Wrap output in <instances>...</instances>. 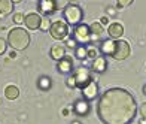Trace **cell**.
Here are the masks:
<instances>
[{
    "mask_svg": "<svg viewBox=\"0 0 146 124\" xmlns=\"http://www.w3.org/2000/svg\"><path fill=\"white\" fill-rule=\"evenodd\" d=\"M97 115L103 124H130L136 117V100L124 88H110L97 103Z\"/></svg>",
    "mask_w": 146,
    "mask_h": 124,
    "instance_id": "cell-1",
    "label": "cell"
},
{
    "mask_svg": "<svg viewBox=\"0 0 146 124\" xmlns=\"http://www.w3.org/2000/svg\"><path fill=\"white\" fill-rule=\"evenodd\" d=\"M8 43L14 49H17V51L25 49V48L29 47V43H30V35L27 33V30H24L21 27H17V29L9 31V35H8Z\"/></svg>",
    "mask_w": 146,
    "mask_h": 124,
    "instance_id": "cell-2",
    "label": "cell"
},
{
    "mask_svg": "<svg viewBox=\"0 0 146 124\" xmlns=\"http://www.w3.org/2000/svg\"><path fill=\"white\" fill-rule=\"evenodd\" d=\"M63 15H64V18H66V21H67L69 24H78L79 25V23L82 21V17H84V14H82V9L79 8L78 5H67L64 8V11H63Z\"/></svg>",
    "mask_w": 146,
    "mask_h": 124,
    "instance_id": "cell-3",
    "label": "cell"
},
{
    "mask_svg": "<svg viewBox=\"0 0 146 124\" xmlns=\"http://www.w3.org/2000/svg\"><path fill=\"white\" fill-rule=\"evenodd\" d=\"M49 33H51V36L54 39H57V41H60V39H66L67 35H69V27H67V24H66L64 21L58 19V21H54L51 24Z\"/></svg>",
    "mask_w": 146,
    "mask_h": 124,
    "instance_id": "cell-4",
    "label": "cell"
},
{
    "mask_svg": "<svg viewBox=\"0 0 146 124\" xmlns=\"http://www.w3.org/2000/svg\"><path fill=\"white\" fill-rule=\"evenodd\" d=\"M130 55V45L125 41H115L113 43V53L110 57H113L115 60H125Z\"/></svg>",
    "mask_w": 146,
    "mask_h": 124,
    "instance_id": "cell-5",
    "label": "cell"
},
{
    "mask_svg": "<svg viewBox=\"0 0 146 124\" xmlns=\"http://www.w3.org/2000/svg\"><path fill=\"white\" fill-rule=\"evenodd\" d=\"M73 39L76 41V43H87L91 41V30L88 25L79 24L73 30Z\"/></svg>",
    "mask_w": 146,
    "mask_h": 124,
    "instance_id": "cell-6",
    "label": "cell"
},
{
    "mask_svg": "<svg viewBox=\"0 0 146 124\" xmlns=\"http://www.w3.org/2000/svg\"><path fill=\"white\" fill-rule=\"evenodd\" d=\"M73 78L76 81V87L85 88L91 82V76H90V70L87 67H78L73 72Z\"/></svg>",
    "mask_w": 146,
    "mask_h": 124,
    "instance_id": "cell-7",
    "label": "cell"
},
{
    "mask_svg": "<svg viewBox=\"0 0 146 124\" xmlns=\"http://www.w3.org/2000/svg\"><path fill=\"white\" fill-rule=\"evenodd\" d=\"M24 24L27 25V29H30V30H37L42 25V18L39 14L33 12V14H29L24 18Z\"/></svg>",
    "mask_w": 146,
    "mask_h": 124,
    "instance_id": "cell-8",
    "label": "cell"
},
{
    "mask_svg": "<svg viewBox=\"0 0 146 124\" xmlns=\"http://www.w3.org/2000/svg\"><path fill=\"white\" fill-rule=\"evenodd\" d=\"M37 8L43 14H51V12H54L57 9V2L55 0H40L37 3Z\"/></svg>",
    "mask_w": 146,
    "mask_h": 124,
    "instance_id": "cell-9",
    "label": "cell"
},
{
    "mask_svg": "<svg viewBox=\"0 0 146 124\" xmlns=\"http://www.w3.org/2000/svg\"><path fill=\"white\" fill-rule=\"evenodd\" d=\"M108 33L112 39H115V41H118V37H121L124 35V27H122V24H119V23H113V24H110L109 25V29H108Z\"/></svg>",
    "mask_w": 146,
    "mask_h": 124,
    "instance_id": "cell-10",
    "label": "cell"
},
{
    "mask_svg": "<svg viewBox=\"0 0 146 124\" xmlns=\"http://www.w3.org/2000/svg\"><path fill=\"white\" fill-rule=\"evenodd\" d=\"M72 66H73V60H72V57H69V55L63 57L61 60L58 61V64H57V67H58V70L61 72V73H69V72L72 70Z\"/></svg>",
    "mask_w": 146,
    "mask_h": 124,
    "instance_id": "cell-11",
    "label": "cell"
},
{
    "mask_svg": "<svg viewBox=\"0 0 146 124\" xmlns=\"http://www.w3.org/2000/svg\"><path fill=\"white\" fill-rule=\"evenodd\" d=\"M82 94L87 100H92L97 96V84L94 81H91L85 88H82Z\"/></svg>",
    "mask_w": 146,
    "mask_h": 124,
    "instance_id": "cell-12",
    "label": "cell"
},
{
    "mask_svg": "<svg viewBox=\"0 0 146 124\" xmlns=\"http://www.w3.org/2000/svg\"><path fill=\"white\" fill-rule=\"evenodd\" d=\"M91 67L94 69L96 72H98V73H102V72H104L106 67H108V61H106L104 57H97V58H94Z\"/></svg>",
    "mask_w": 146,
    "mask_h": 124,
    "instance_id": "cell-13",
    "label": "cell"
},
{
    "mask_svg": "<svg viewBox=\"0 0 146 124\" xmlns=\"http://www.w3.org/2000/svg\"><path fill=\"white\" fill-rule=\"evenodd\" d=\"M51 57L54 58V60H61L63 57H66V49L63 45H54V47L51 48Z\"/></svg>",
    "mask_w": 146,
    "mask_h": 124,
    "instance_id": "cell-14",
    "label": "cell"
},
{
    "mask_svg": "<svg viewBox=\"0 0 146 124\" xmlns=\"http://www.w3.org/2000/svg\"><path fill=\"white\" fill-rule=\"evenodd\" d=\"M14 9V2L12 0H0V17L8 15Z\"/></svg>",
    "mask_w": 146,
    "mask_h": 124,
    "instance_id": "cell-15",
    "label": "cell"
},
{
    "mask_svg": "<svg viewBox=\"0 0 146 124\" xmlns=\"http://www.w3.org/2000/svg\"><path fill=\"white\" fill-rule=\"evenodd\" d=\"M88 111H90V105L87 100H79L75 103V112L78 115H85L88 114Z\"/></svg>",
    "mask_w": 146,
    "mask_h": 124,
    "instance_id": "cell-16",
    "label": "cell"
},
{
    "mask_svg": "<svg viewBox=\"0 0 146 124\" xmlns=\"http://www.w3.org/2000/svg\"><path fill=\"white\" fill-rule=\"evenodd\" d=\"M5 96H6V99H9V100H15L19 96V90L15 85H8L5 88Z\"/></svg>",
    "mask_w": 146,
    "mask_h": 124,
    "instance_id": "cell-17",
    "label": "cell"
},
{
    "mask_svg": "<svg viewBox=\"0 0 146 124\" xmlns=\"http://www.w3.org/2000/svg\"><path fill=\"white\" fill-rule=\"evenodd\" d=\"M113 43H115V41H104L103 43H102V51L104 54H108V55H112V53H113Z\"/></svg>",
    "mask_w": 146,
    "mask_h": 124,
    "instance_id": "cell-18",
    "label": "cell"
},
{
    "mask_svg": "<svg viewBox=\"0 0 146 124\" xmlns=\"http://www.w3.org/2000/svg\"><path fill=\"white\" fill-rule=\"evenodd\" d=\"M90 30H91V35H92V36L100 37V35L103 33V25L98 24V23H92V24L90 25Z\"/></svg>",
    "mask_w": 146,
    "mask_h": 124,
    "instance_id": "cell-19",
    "label": "cell"
},
{
    "mask_svg": "<svg viewBox=\"0 0 146 124\" xmlns=\"http://www.w3.org/2000/svg\"><path fill=\"white\" fill-rule=\"evenodd\" d=\"M87 54H88V49H87V47H78L76 48V57L78 58H81V60H84L85 57H87Z\"/></svg>",
    "mask_w": 146,
    "mask_h": 124,
    "instance_id": "cell-20",
    "label": "cell"
},
{
    "mask_svg": "<svg viewBox=\"0 0 146 124\" xmlns=\"http://www.w3.org/2000/svg\"><path fill=\"white\" fill-rule=\"evenodd\" d=\"M39 87H40L42 90H48L51 87V79H49V78H46V76L40 78V79H39Z\"/></svg>",
    "mask_w": 146,
    "mask_h": 124,
    "instance_id": "cell-21",
    "label": "cell"
},
{
    "mask_svg": "<svg viewBox=\"0 0 146 124\" xmlns=\"http://www.w3.org/2000/svg\"><path fill=\"white\" fill-rule=\"evenodd\" d=\"M24 15L23 14H15L14 15V18H12V21H14V23H17V24H21V23H24Z\"/></svg>",
    "mask_w": 146,
    "mask_h": 124,
    "instance_id": "cell-22",
    "label": "cell"
},
{
    "mask_svg": "<svg viewBox=\"0 0 146 124\" xmlns=\"http://www.w3.org/2000/svg\"><path fill=\"white\" fill-rule=\"evenodd\" d=\"M51 27V21L48 18H43L42 19V25H40V29H43V30H48Z\"/></svg>",
    "mask_w": 146,
    "mask_h": 124,
    "instance_id": "cell-23",
    "label": "cell"
},
{
    "mask_svg": "<svg viewBox=\"0 0 146 124\" xmlns=\"http://www.w3.org/2000/svg\"><path fill=\"white\" fill-rule=\"evenodd\" d=\"M5 51H6V41L3 37H0V55H2Z\"/></svg>",
    "mask_w": 146,
    "mask_h": 124,
    "instance_id": "cell-24",
    "label": "cell"
},
{
    "mask_svg": "<svg viewBox=\"0 0 146 124\" xmlns=\"http://www.w3.org/2000/svg\"><path fill=\"white\" fill-rule=\"evenodd\" d=\"M67 85H69V87H72V88H73V87H76V81H75V78H73V75L67 79Z\"/></svg>",
    "mask_w": 146,
    "mask_h": 124,
    "instance_id": "cell-25",
    "label": "cell"
},
{
    "mask_svg": "<svg viewBox=\"0 0 146 124\" xmlns=\"http://www.w3.org/2000/svg\"><path fill=\"white\" fill-rule=\"evenodd\" d=\"M87 57L97 58V53H96V49H88V54H87Z\"/></svg>",
    "mask_w": 146,
    "mask_h": 124,
    "instance_id": "cell-26",
    "label": "cell"
},
{
    "mask_svg": "<svg viewBox=\"0 0 146 124\" xmlns=\"http://www.w3.org/2000/svg\"><path fill=\"white\" fill-rule=\"evenodd\" d=\"M131 2H130V0H124V2H122V0H119V2L116 3L118 6H119V8H122V6H127V5H130Z\"/></svg>",
    "mask_w": 146,
    "mask_h": 124,
    "instance_id": "cell-27",
    "label": "cell"
},
{
    "mask_svg": "<svg viewBox=\"0 0 146 124\" xmlns=\"http://www.w3.org/2000/svg\"><path fill=\"white\" fill-rule=\"evenodd\" d=\"M75 45H76L75 39H69V41H67V47H69V48H75Z\"/></svg>",
    "mask_w": 146,
    "mask_h": 124,
    "instance_id": "cell-28",
    "label": "cell"
},
{
    "mask_svg": "<svg viewBox=\"0 0 146 124\" xmlns=\"http://www.w3.org/2000/svg\"><path fill=\"white\" fill-rule=\"evenodd\" d=\"M140 114H142V117H145L146 118V102L142 105V108H140Z\"/></svg>",
    "mask_w": 146,
    "mask_h": 124,
    "instance_id": "cell-29",
    "label": "cell"
},
{
    "mask_svg": "<svg viewBox=\"0 0 146 124\" xmlns=\"http://www.w3.org/2000/svg\"><path fill=\"white\" fill-rule=\"evenodd\" d=\"M108 23H109V19L106 18V17H103V18L100 19V24H102V25H103V24H108Z\"/></svg>",
    "mask_w": 146,
    "mask_h": 124,
    "instance_id": "cell-30",
    "label": "cell"
},
{
    "mask_svg": "<svg viewBox=\"0 0 146 124\" xmlns=\"http://www.w3.org/2000/svg\"><path fill=\"white\" fill-rule=\"evenodd\" d=\"M72 124H81V123H79V121H73Z\"/></svg>",
    "mask_w": 146,
    "mask_h": 124,
    "instance_id": "cell-31",
    "label": "cell"
},
{
    "mask_svg": "<svg viewBox=\"0 0 146 124\" xmlns=\"http://www.w3.org/2000/svg\"><path fill=\"white\" fill-rule=\"evenodd\" d=\"M143 91H145V94H146V85H145V87H143Z\"/></svg>",
    "mask_w": 146,
    "mask_h": 124,
    "instance_id": "cell-32",
    "label": "cell"
},
{
    "mask_svg": "<svg viewBox=\"0 0 146 124\" xmlns=\"http://www.w3.org/2000/svg\"><path fill=\"white\" fill-rule=\"evenodd\" d=\"M0 102H2V100H0Z\"/></svg>",
    "mask_w": 146,
    "mask_h": 124,
    "instance_id": "cell-33",
    "label": "cell"
}]
</instances>
